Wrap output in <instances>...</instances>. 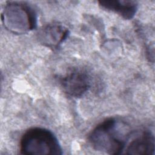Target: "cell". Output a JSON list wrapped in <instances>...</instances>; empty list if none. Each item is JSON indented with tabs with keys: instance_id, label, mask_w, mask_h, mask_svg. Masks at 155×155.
Wrapping results in <instances>:
<instances>
[{
	"instance_id": "4",
	"label": "cell",
	"mask_w": 155,
	"mask_h": 155,
	"mask_svg": "<svg viewBox=\"0 0 155 155\" xmlns=\"http://www.w3.org/2000/svg\"><path fill=\"white\" fill-rule=\"evenodd\" d=\"M59 82L63 91L69 96L76 98L82 96L91 86L89 75L78 68L68 71L60 78Z\"/></svg>"
},
{
	"instance_id": "1",
	"label": "cell",
	"mask_w": 155,
	"mask_h": 155,
	"mask_svg": "<svg viewBox=\"0 0 155 155\" xmlns=\"http://www.w3.org/2000/svg\"><path fill=\"white\" fill-rule=\"evenodd\" d=\"M132 134L125 124L110 117L94 128L89 134L88 140L96 151L116 155L123 153Z\"/></svg>"
},
{
	"instance_id": "2",
	"label": "cell",
	"mask_w": 155,
	"mask_h": 155,
	"mask_svg": "<svg viewBox=\"0 0 155 155\" xmlns=\"http://www.w3.org/2000/svg\"><path fill=\"white\" fill-rule=\"evenodd\" d=\"M1 21L10 32L22 35L35 29L38 18L34 9L23 2L8 1L2 12Z\"/></svg>"
},
{
	"instance_id": "5",
	"label": "cell",
	"mask_w": 155,
	"mask_h": 155,
	"mask_svg": "<svg viewBox=\"0 0 155 155\" xmlns=\"http://www.w3.org/2000/svg\"><path fill=\"white\" fill-rule=\"evenodd\" d=\"M154 149L153 134L148 130H144L136 134L133 133L124 151L127 154H153Z\"/></svg>"
},
{
	"instance_id": "3",
	"label": "cell",
	"mask_w": 155,
	"mask_h": 155,
	"mask_svg": "<svg viewBox=\"0 0 155 155\" xmlns=\"http://www.w3.org/2000/svg\"><path fill=\"white\" fill-rule=\"evenodd\" d=\"M22 154H62V148L56 136L48 129L33 127L22 136L19 143Z\"/></svg>"
},
{
	"instance_id": "7",
	"label": "cell",
	"mask_w": 155,
	"mask_h": 155,
	"mask_svg": "<svg viewBox=\"0 0 155 155\" xmlns=\"http://www.w3.org/2000/svg\"><path fill=\"white\" fill-rule=\"evenodd\" d=\"M98 3L101 8L113 12L125 19H132L138 8L137 3L133 1H101Z\"/></svg>"
},
{
	"instance_id": "6",
	"label": "cell",
	"mask_w": 155,
	"mask_h": 155,
	"mask_svg": "<svg viewBox=\"0 0 155 155\" xmlns=\"http://www.w3.org/2000/svg\"><path fill=\"white\" fill-rule=\"evenodd\" d=\"M69 31L63 25L51 23L44 26L38 32L39 42L44 45L55 48L59 47L68 37Z\"/></svg>"
}]
</instances>
